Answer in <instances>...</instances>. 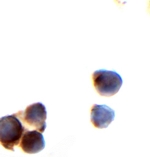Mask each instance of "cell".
<instances>
[{
  "instance_id": "2",
  "label": "cell",
  "mask_w": 150,
  "mask_h": 157,
  "mask_svg": "<svg viewBox=\"0 0 150 157\" xmlns=\"http://www.w3.org/2000/svg\"><path fill=\"white\" fill-rule=\"evenodd\" d=\"M95 90L103 97L113 96L119 90L123 82L120 75L115 71L100 69L94 71L91 76Z\"/></svg>"
},
{
  "instance_id": "4",
  "label": "cell",
  "mask_w": 150,
  "mask_h": 157,
  "mask_svg": "<svg viewBox=\"0 0 150 157\" xmlns=\"http://www.w3.org/2000/svg\"><path fill=\"white\" fill-rule=\"evenodd\" d=\"M45 140L42 133L37 130H26L20 141L22 151L27 154H35L42 151L45 147Z\"/></svg>"
},
{
  "instance_id": "1",
  "label": "cell",
  "mask_w": 150,
  "mask_h": 157,
  "mask_svg": "<svg viewBox=\"0 0 150 157\" xmlns=\"http://www.w3.org/2000/svg\"><path fill=\"white\" fill-rule=\"evenodd\" d=\"M26 130L16 113L0 118V144L6 149L14 151Z\"/></svg>"
},
{
  "instance_id": "5",
  "label": "cell",
  "mask_w": 150,
  "mask_h": 157,
  "mask_svg": "<svg viewBox=\"0 0 150 157\" xmlns=\"http://www.w3.org/2000/svg\"><path fill=\"white\" fill-rule=\"evenodd\" d=\"M90 122L96 128H107L114 120L115 111L106 105L94 104L90 110Z\"/></svg>"
},
{
  "instance_id": "3",
  "label": "cell",
  "mask_w": 150,
  "mask_h": 157,
  "mask_svg": "<svg viewBox=\"0 0 150 157\" xmlns=\"http://www.w3.org/2000/svg\"><path fill=\"white\" fill-rule=\"evenodd\" d=\"M17 113L26 129H35L42 134L44 132L46 127L47 112L42 103L28 105L24 112L19 111Z\"/></svg>"
}]
</instances>
